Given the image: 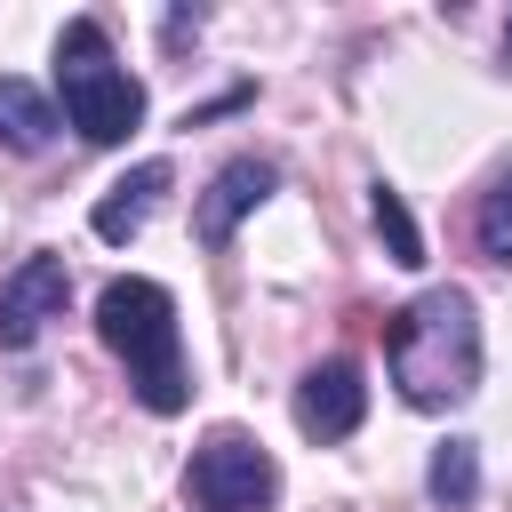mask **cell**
I'll return each mask as SVG.
<instances>
[{"label":"cell","instance_id":"cell-1","mask_svg":"<svg viewBox=\"0 0 512 512\" xmlns=\"http://www.w3.org/2000/svg\"><path fill=\"white\" fill-rule=\"evenodd\" d=\"M384 368H392V392L424 416L440 408H464L480 392V304L472 288H424L416 304L384 312Z\"/></svg>","mask_w":512,"mask_h":512},{"label":"cell","instance_id":"cell-2","mask_svg":"<svg viewBox=\"0 0 512 512\" xmlns=\"http://www.w3.org/2000/svg\"><path fill=\"white\" fill-rule=\"evenodd\" d=\"M96 336L104 352L128 368V392L152 408V416H176L192 400V368H184V320H176V296L144 272H120L104 280L96 296Z\"/></svg>","mask_w":512,"mask_h":512},{"label":"cell","instance_id":"cell-3","mask_svg":"<svg viewBox=\"0 0 512 512\" xmlns=\"http://www.w3.org/2000/svg\"><path fill=\"white\" fill-rule=\"evenodd\" d=\"M56 96L88 144H128L144 128V80H128V64L112 56V32L96 16H72L56 32Z\"/></svg>","mask_w":512,"mask_h":512},{"label":"cell","instance_id":"cell-4","mask_svg":"<svg viewBox=\"0 0 512 512\" xmlns=\"http://www.w3.org/2000/svg\"><path fill=\"white\" fill-rule=\"evenodd\" d=\"M272 496H280V464L240 424H216L184 464V504L192 512H272Z\"/></svg>","mask_w":512,"mask_h":512},{"label":"cell","instance_id":"cell-5","mask_svg":"<svg viewBox=\"0 0 512 512\" xmlns=\"http://www.w3.org/2000/svg\"><path fill=\"white\" fill-rule=\"evenodd\" d=\"M64 304H72V272H64V256H24L8 280H0V352H32L40 336H48V320H64Z\"/></svg>","mask_w":512,"mask_h":512},{"label":"cell","instance_id":"cell-6","mask_svg":"<svg viewBox=\"0 0 512 512\" xmlns=\"http://www.w3.org/2000/svg\"><path fill=\"white\" fill-rule=\"evenodd\" d=\"M360 416H368V384H360V360H312L304 376H296V432L304 440H320V448H336V440H352L360 432Z\"/></svg>","mask_w":512,"mask_h":512},{"label":"cell","instance_id":"cell-7","mask_svg":"<svg viewBox=\"0 0 512 512\" xmlns=\"http://www.w3.org/2000/svg\"><path fill=\"white\" fill-rule=\"evenodd\" d=\"M272 192H280V168H272V160H256V152H232V160L208 176L200 208H192V232H200V248H224V240L240 232V216H248V208H264Z\"/></svg>","mask_w":512,"mask_h":512},{"label":"cell","instance_id":"cell-8","mask_svg":"<svg viewBox=\"0 0 512 512\" xmlns=\"http://www.w3.org/2000/svg\"><path fill=\"white\" fill-rule=\"evenodd\" d=\"M168 184H176V168H168V160H136V168L96 200V216H88V224H96V240H104V248H128V240L152 224V208L168 200Z\"/></svg>","mask_w":512,"mask_h":512},{"label":"cell","instance_id":"cell-9","mask_svg":"<svg viewBox=\"0 0 512 512\" xmlns=\"http://www.w3.org/2000/svg\"><path fill=\"white\" fill-rule=\"evenodd\" d=\"M56 104L32 88V80H16V72H0V144L8 152H48L56 144Z\"/></svg>","mask_w":512,"mask_h":512},{"label":"cell","instance_id":"cell-10","mask_svg":"<svg viewBox=\"0 0 512 512\" xmlns=\"http://www.w3.org/2000/svg\"><path fill=\"white\" fill-rule=\"evenodd\" d=\"M424 496H432L440 512H472V504H480V440L448 432V440L432 448V464H424Z\"/></svg>","mask_w":512,"mask_h":512},{"label":"cell","instance_id":"cell-11","mask_svg":"<svg viewBox=\"0 0 512 512\" xmlns=\"http://www.w3.org/2000/svg\"><path fill=\"white\" fill-rule=\"evenodd\" d=\"M368 216H376V232H384V256L416 272V264H424V232H416V216H408L400 184H384V176H376V184H368Z\"/></svg>","mask_w":512,"mask_h":512},{"label":"cell","instance_id":"cell-12","mask_svg":"<svg viewBox=\"0 0 512 512\" xmlns=\"http://www.w3.org/2000/svg\"><path fill=\"white\" fill-rule=\"evenodd\" d=\"M472 248H480L488 264H512V168L480 192V208H472Z\"/></svg>","mask_w":512,"mask_h":512},{"label":"cell","instance_id":"cell-13","mask_svg":"<svg viewBox=\"0 0 512 512\" xmlns=\"http://www.w3.org/2000/svg\"><path fill=\"white\" fill-rule=\"evenodd\" d=\"M504 64H512V24H504Z\"/></svg>","mask_w":512,"mask_h":512}]
</instances>
